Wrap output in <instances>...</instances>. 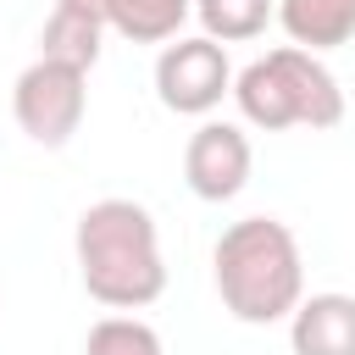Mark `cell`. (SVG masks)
I'll use <instances>...</instances> for the list:
<instances>
[{
    "mask_svg": "<svg viewBox=\"0 0 355 355\" xmlns=\"http://www.w3.org/2000/svg\"><path fill=\"white\" fill-rule=\"evenodd\" d=\"M72 250H78V277L89 300H100L105 311H144L166 288L161 233L139 200H122V194L94 200L78 216Z\"/></svg>",
    "mask_w": 355,
    "mask_h": 355,
    "instance_id": "cell-1",
    "label": "cell"
},
{
    "mask_svg": "<svg viewBox=\"0 0 355 355\" xmlns=\"http://www.w3.org/2000/svg\"><path fill=\"white\" fill-rule=\"evenodd\" d=\"M211 266H216V294H222L227 316H239L250 327L288 322V311L305 300V261H300L288 222H277V216L233 222L216 239Z\"/></svg>",
    "mask_w": 355,
    "mask_h": 355,
    "instance_id": "cell-2",
    "label": "cell"
},
{
    "mask_svg": "<svg viewBox=\"0 0 355 355\" xmlns=\"http://www.w3.org/2000/svg\"><path fill=\"white\" fill-rule=\"evenodd\" d=\"M233 100H239L244 122H255L266 133H283V128H333L344 116L338 78L322 67V55H311L300 44H277V50L255 55L233 78Z\"/></svg>",
    "mask_w": 355,
    "mask_h": 355,
    "instance_id": "cell-3",
    "label": "cell"
},
{
    "mask_svg": "<svg viewBox=\"0 0 355 355\" xmlns=\"http://www.w3.org/2000/svg\"><path fill=\"white\" fill-rule=\"evenodd\" d=\"M83 105H89V72H78L67 61H50V55H39L33 67H22V78L11 89L17 128L33 144H44V150H61L78 133Z\"/></svg>",
    "mask_w": 355,
    "mask_h": 355,
    "instance_id": "cell-4",
    "label": "cell"
},
{
    "mask_svg": "<svg viewBox=\"0 0 355 355\" xmlns=\"http://www.w3.org/2000/svg\"><path fill=\"white\" fill-rule=\"evenodd\" d=\"M155 94L166 111L178 116H211L222 105V94H233V67L227 50L205 33L194 39H172L155 55Z\"/></svg>",
    "mask_w": 355,
    "mask_h": 355,
    "instance_id": "cell-5",
    "label": "cell"
},
{
    "mask_svg": "<svg viewBox=\"0 0 355 355\" xmlns=\"http://www.w3.org/2000/svg\"><path fill=\"white\" fill-rule=\"evenodd\" d=\"M250 166H255V155H250V139H244L239 122H200L189 133L183 178H189V189L200 200H211V205L233 200L250 183Z\"/></svg>",
    "mask_w": 355,
    "mask_h": 355,
    "instance_id": "cell-6",
    "label": "cell"
},
{
    "mask_svg": "<svg viewBox=\"0 0 355 355\" xmlns=\"http://www.w3.org/2000/svg\"><path fill=\"white\" fill-rule=\"evenodd\" d=\"M294 355H355V294H311L288 311Z\"/></svg>",
    "mask_w": 355,
    "mask_h": 355,
    "instance_id": "cell-7",
    "label": "cell"
},
{
    "mask_svg": "<svg viewBox=\"0 0 355 355\" xmlns=\"http://www.w3.org/2000/svg\"><path fill=\"white\" fill-rule=\"evenodd\" d=\"M277 22L288 44L322 55L355 39V0H277Z\"/></svg>",
    "mask_w": 355,
    "mask_h": 355,
    "instance_id": "cell-8",
    "label": "cell"
},
{
    "mask_svg": "<svg viewBox=\"0 0 355 355\" xmlns=\"http://www.w3.org/2000/svg\"><path fill=\"white\" fill-rule=\"evenodd\" d=\"M194 0H105V28H116L133 44H166L189 22Z\"/></svg>",
    "mask_w": 355,
    "mask_h": 355,
    "instance_id": "cell-9",
    "label": "cell"
},
{
    "mask_svg": "<svg viewBox=\"0 0 355 355\" xmlns=\"http://www.w3.org/2000/svg\"><path fill=\"white\" fill-rule=\"evenodd\" d=\"M100 33H105V22H94V17H78V11H50V22H44V33H39V55H50V61H67V67H78V72H89L94 61H100Z\"/></svg>",
    "mask_w": 355,
    "mask_h": 355,
    "instance_id": "cell-10",
    "label": "cell"
},
{
    "mask_svg": "<svg viewBox=\"0 0 355 355\" xmlns=\"http://www.w3.org/2000/svg\"><path fill=\"white\" fill-rule=\"evenodd\" d=\"M194 17L205 28V39L244 44V39L266 33V22L277 17V0H194Z\"/></svg>",
    "mask_w": 355,
    "mask_h": 355,
    "instance_id": "cell-11",
    "label": "cell"
},
{
    "mask_svg": "<svg viewBox=\"0 0 355 355\" xmlns=\"http://www.w3.org/2000/svg\"><path fill=\"white\" fill-rule=\"evenodd\" d=\"M83 355H166L161 349V333L139 316H100L89 327V344Z\"/></svg>",
    "mask_w": 355,
    "mask_h": 355,
    "instance_id": "cell-12",
    "label": "cell"
},
{
    "mask_svg": "<svg viewBox=\"0 0 355 355\" xmlns=\"http://www.w3.org/2000/svg\"><path fill=\"white\" fill-rule=\"evenodd\" d=\"M61 11H78V17H94V22H105V0H55Z\"/></svg>",
    "mask_w": 355,
    "mask_h": 355,
    "instance_id": "cell-13",
    "label": "cell"
}]
</instances>
